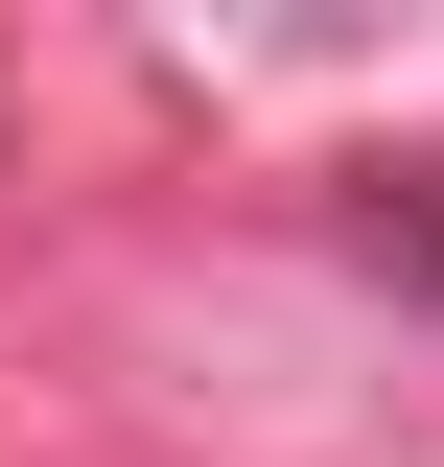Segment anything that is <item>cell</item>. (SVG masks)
Returning a JSON list of instances; mask_svg holds the SVG:
<instances>
[{"label":"cell","instance_id":"cell-1","mask_svg":"<svg viewBox=\"0 0 444 467\" xmlns=\"http://www.w3.org/2000/svg\"><path fill=\"white\" fill-rule=\"evenodd\" d=\"M328 234L375 257L397 304H421V327H444V164H351V187H328Z\"/></svg>","mask_w":444,"mask_h":467}]
</instances>
